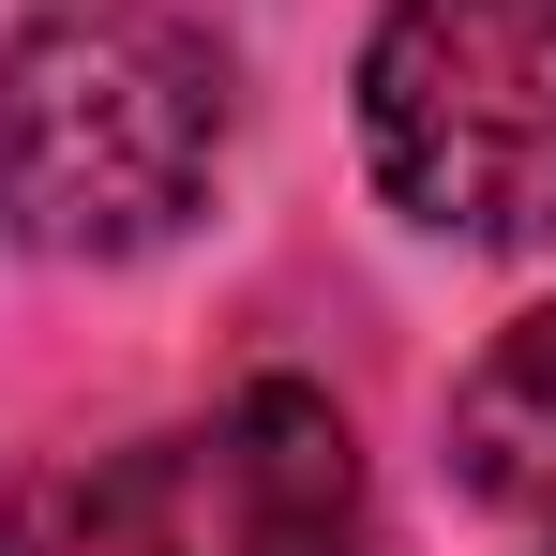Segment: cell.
I'll return each instance as SVG.
<instances>
[{
    "label": "cell",
    "mask_w": 556,
    "mask_h": 556,
    "mask_svg": "<svg viewBox=\"0 0 556 556\" xmlns=\"http://www.w3.org/2000/svg\"><path fill=\"white\" fill-rule=\"evenodd\" d=\"M226 166V61L166 0H46L0 46V226L30 256H151Z\"/></svg>",
    "instance_id": "cell-1"
},
{
    "label": "cell",
    "mask_w": 556,
    "mask_h": 556,
    "mask_svg": "<svg viewBox=\"0 0 556 556\" xmlns=\"http://www.w3.org/2000/svg\"><path fill=\"white\" fill-rule=\"evenodd\" d=\"M452 481L481 511H527L556 527V301L542 316H511L452 391Z\"/></svg>",
    "instance_id": "cell-4"
},
{
    "label": "cell",
    "mask_w": 556,
    "mask_h": 556,
    "mask_svg": "<svg viewBox=\"0 0 556 556\" xmlns=\"http://www.w3.org/2000/svg\"><path fill=\"white\" fill-rule=\"evenodd\" d=\"M0 556H362V437L331 391L256 376L121 452H61L0 496Z\"/></svg>",
    "instance_id": "cell-2"
},
{
    "label": "cell",
    "mask_w": 556,
    "mask_h": 556,
    "mask_svg": "<svg viewBox=\"0 0 556 556\" xmlns=\"http://www.w3.org/2000/svg\"><path fill=\"white\" fill-rule=\"evenodd\" d=\"M362 151L452 241H556V0H391L362 46Z\"/></svg>",
    "instance_id": "cell-3"
}]
</instances>
